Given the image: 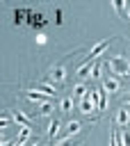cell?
<instances>
[{"mask_svg": "<svg viewBox=\"0 0 130 146\" xmlns=\"http://www.w3.org/2000/svg\"><path fill=\"white\" fill-rule=\"evenodd\" d=\"M105 62H107L112 75H116V78H125V75H130V59H128V57H123V55H114V57H107Z\"/></svg>", "mask_w": 130, "mask_h": 146, "instance_id": "6da1fadb", "label": "cell"}, {"mask_svg": "<svg viewBox=\"0 0 130 146\" xmlns=\"http://www.w3.org/2000/svg\"><path fill=\"white\" fill-rule=\"evenodd\" d=\"M48 80H50L55 87L64 84V82H66V64H64V62H57V64H52V66L48 68Z\"/></svg>", "mask_w": 130, "mask_h": 146, "instance_id": "7a4b0ae2", "label": "cell"}, {"mask_svg": "<svg viewBox=\"0 0 130 146\" xmlns=\"http://www.w3.org/2000/svg\"><path fill=\"white\" fill-rule=\"evenodd\" d=\"M100 87H103V91L105 94H116V91H121V78H116V75H103V80H100Z\"/></svg>", "mask_w": 130, "mask_h": 146, "instance_id": "3957f363", "label": "cell"}, {"mask_svg": "<svg viewBox=\"0 0 130 146\" xmlns=\"http://www.w3.org/2000/svg\"><path fill=\"white\" fill-rule=\"evenodd\" d=\"M112 43V36L109 39H105V41H100V43H96L91 50H89V55H87V62H94V59H98V55L100 52H105V48Z\"/></svg>", "mask_w": 130, "mask_h": 146, "instance_id": "277c9868", "label": "cell"}, {"mask_svg": "<svg viewBox=\"0 0 130 146\" xmlns=\"http://www.w3.org/2000/svg\"><path fill=\"white\" fill-rule=\"evenodd\" d=\"M116 123H119L121 128H128V125H130V112H128V107L119 105V110H116Z\"/></svg>", "mask_w": 130, "mask_h": 146, "instance_id": "5b68a950", "label": "cell"}, {"mask_svg": "<svg viewBox=\"0 0 130 146\" xmlns=\"http://www.w3.org/2000/svg\"><path fill=\"white\" fill-rule=\"evenodd\" d=\"M25 98H27V100H46V103H48V100L52 98V94H48V91H34V89H30V91L25 94Z\"/></svg>", "mask_w": 130, "mask_h": 146, "instance_id": "8992f818", "label": "cell"}, {"mask_svg": "<svg viewBox=\"0 0 130 146\" xmlns=\"http://www.w3.org/2000/svg\"><path fill=\"white\" fill-rule=\"evenodd\" d=\"M80 130H82V123H80V121H68V123H66V128H64V137H68V139H71V137H73V135H78Z\"/></svg>", "mask_w": 130, "mask_h": 146, "instance_id": "52a82bcc", "label": "cell"}, {"mask_svg": "<svg viewBox=\"0 0 130 146\" xmlns=\"http://www.w3.org/2000/svg\"><path fill=\"white\" fill-rule=\"evenodd\" d=\"M89 91H91V89H87V84H84V82H78V84L73 87V94H71V96H73L75 100H82Z\"/></svg>", "mask_w": 130, "mask_h": 146, "instance_id": "ba28073f", "label": "cell"}, {"mask_svg": "<svg viewBox=\"0 0 130 146\" xmlns=\"http://www.w3.org/2000/svg\"><path fill=\"white\" fill-rule=\"evenodd\" d=\"M94 110H96V105H94V100H91V96L87 94V96H84V98L80 100V112H82V114H91Z\"/></svg>", "mask_w": 130, "mask_h": 146, "instance_id": "9c48e42d", "label": "cell"}, {"mask_svg": "<svg viewBox=\"0 0 130 146\" xmlns=\"http://www.w3.org/2000/svg\"><path fill=\"white\" fill-rule=\"evenodd\" d=\"M11 119H14L18 125H23V128H27V125H30V116H25L21 110H11Z\"/></svg>", "mask_w": 130, "mask_h": 146, "instance_id": "30bf717a", "label": "cell"}, {"mask_svg": "<svg viewBox=\"0 0 130 146\" xmlns=\"http://www.w3.org/2000/svg\"><path fill=\"white\" fill-rule=\"evenodd\" d=\"M73 103H75L73 96H64V98H59V110H62L64 114H68V112L73 110Z\"/></svg>", "mask_w": 130, "mask_h": 146, "instance_id": "8fae6325", "label": "cell"}, {"mask_svg": "<svg viewBox=\"0 0 130 146\" xmlns=\"http://www.w3.org/2000/svg\"><path fill=\"white\" fill-rule=\"evenodd\" d=\"M91 66H94V62H84L82 66H78V78L80 80H87L91 75Z\"/></svg>", "mask_w": 130, "mask_h": 146, "instance_id": "7c38bea8", "label": "cell"}, {"mask_svg": "<svg viewBox=\"0 0 130 146\" xmlns=\"http://www.w3.org/2000/svg\"><path fill=\"white\" fill-rule=\"evenodd\" d=\"M59 130H62V121L59 119H52L50 121V128H48V139H55Z\"/></svg>", "mask_w": 130, "mask_h": 146, "instance_id": "4fadbf2b", "label": "cell"}, {"mask_svg": "<svg viewBox=\"0 0 130 146\" xmlns=\"http://www.w3.org/2000/svg\"><path fill=\"white\" fill-rule=\"evenodd\" d=\"M30 135H32V128H30V125H27V128H23V125H21L16 141H18V144H23V141H27V139H30Z\"/></svg>", "mask_w": 130, "mask_h": 146, "instance_id": "5bb4252c", "label": "cell"}, {"mask_svg": "<svg viewBox=\"0 0 130 146\" xmlns=\"http://www.w3.org/2000/svg\"><path fill=\"white\" fill-rule=\"evenodd\" d=\"M91 78L96 80V82H100L103 78H100V59H94V66H91Z\"/></svg>", "mask_w": 130, "mask_h": 146, "instance_id": "9a60e30c", "label": "cell"}, {"mask_svg": "<svg viewBox=\"0 0 130 146\" xmlns=\"http://www.w3.org/2000/svg\"><path fill=\"white\" fill-rule=\"evenodd\" d=\"M116 137H119L121 146H130V130H121V132H116Z\"/></svg>", "mask_w": 130, "mask_h": 146, "instance_id": "2e32d148", "label": "cell"}, {"mask_svg": "<svg viewBox=\"0 0 130 146\" xmlns=\"http://www.w3.org/2000/svg\"><path fill=\"white\" fill-rule=\"evenodd\" d=\"M112 7H114L119 14H121V11H128V2H123V0H114V2H112Z\"/></svg>", "mask_w": 130, "mask_h": 146, "instance_id": "e0dca14e", "label": "cell"}, {"mask_svg": "<svg viewBox=\"0 0 130 146\" xmlns=\"http://www.w3.org/2000/svg\"><path fill=\"white\" fill-rule=\"evenodd\" d=\"M50 112H52V105H50V103H43V105L39 107V116H48Z\"/></svg>", "mask_w": 130, "mask_h": 146, "instance_id": "ac0fdd59", "label": "cell"}, {"mask_svg": "<svg viewBox=\"0 0 130 146\" xmlns=\"http://www.w3.org/2000/svg\"><path fill=\"white\" fill-rule=\"evenodd\" d=\"M121 105H123V107H130V91H125V94L121 96Z\"/></svg>", "mask_w": 130, "mask_h": 146, "instance_id": "d6986e66", "label": "cell"}, {"mask_svg": "<svg viewBox=\"0 0 130 146\" xmlns=\"http://www.w3.org/2000/svg\"><path fill=\"white\" fill-rule=\"evenodd\" d=\"M109 146H121V144H119V137H116V130H112V139H109Z\"/></svg>", "mask_w": 130, "mask_h": 146, "instance_id": "ffe728a7", "label": "cell"}, {"mask_svg": "<svg viewBox=\"0 0 130 146\" xmlns=\"http://www.w3.org/2000/svg\"><path fill=\"white\" fill-rule=\"evenodd\" d=\"M57 146H75V144H73V139H68V137H64V139H62V141H59Z\"/></svg>", "mask_w": 130, "mask_h": 146, "instance_id": "44dd1931", "label": "cell"}, {"mask_svg": "<svg viewBox=\"0 0 130 146\" xmlns=\"http://www.w3.org/2000/svg\"><path fill=\"white\" fill-rule=\"evenodd\" d=\"M9 125V116L7 114H2V121H0V128H7Z\"/></svg>", "mask_w": 130, "mask_h": 146, "instance_id": "7402d4cb", "label": "cell"}, {"mask_svg": "<svg viewBox=\"0 0 130 146\" xmlns=\"http://www.w3.org/2000/svg\"><path fill=\"white\" fill-rule=\"evenodd\" d=\"M2 146H18V141L16 139H11V141L9 139H2Z\"/></svg>", "mask_w": 130, "mask_h": 146, "instance_id": "603a6c76", "label": "cell"}, {"mask_svg": "<svg viewBox=\"0 0 130 146\" xmlns=\"http://www.w3.org/2000/svg\"><path fill=\"white\" fill-rule=\"evenodd\" d=\"M18 146H34V144H30V141H23V144H18Z\"/></svg>", "mask_w": 130, "mask_h": 146, "instance_id": "cb8c5ba5", "label": "cell"}, {"mask_svg": "<svg viewBox=\"0 0 130 146\" xmlns=\"http://www.w3.org/2000/svg\"><path fill=\"white\" fill-rule=\"evenodd\" d=\"M34 146H43V144H41V141H34Z\"/></svg>", "mask_w": 130, "mask_h": 146, "instance_id": "d4e9b609", "label": "cell"}, {"mask_svg": "<svg viewBox=\"0 0 130 146\" xmlns=\"http://www.w3.org/2000/svg\"><path fill=\"white\" fill-rule=\"evenodd\" d=\"M128 112H130V107H128Z\"/></svg>", "mask_w": 130, "mask_h": 146, "instance_id": "484cf974", "label": "cell"}]
</instances>
